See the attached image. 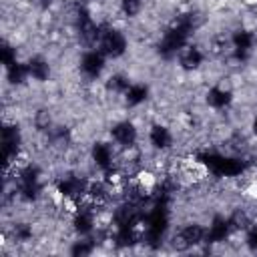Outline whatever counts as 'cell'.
<instances>
[{"instance_id":"obj_7","label":"cell","mask_w":257,"mask_h":257,"mask_svg":"<svg viewBox=\"0 0 257 257\" xmlns=\"http://www.w3.org/2000/svg\"><path fill=\"white\" fill-rule=\"evenodd\" d=\"M147 143H149V147L155 153L165 155V153H169V151L175 149V133H173V128L167 122L157 120L147 131Z\"/></svg>"},{"instance_id":"obj_2","label":"cell","mask_w":257,"mask_h":257,"mask_svg":"<svg viewBox=\"0 0 257 257\" xmlns=\"http://www.w3.org/2000/svg\"><path fill=\"white\" fill-rule=\"evenodd\" d=\"M167 243L177 251H191L207 245V225L201 221H187L167 237Z\"/></svg>"},{"instance_id":"obj_5","label":"cell","mask_w":257,"mask_h":257,"mask_svg":"<svg viewBox=\"0 0 257 257\" xmlns=\"http://www.w3.org/2000/svg\"><path fill=\"white\" fill-rule=\"evenodd\" d=\"M108 58L98 50V48H82L78 56V74L86 82H96L102 78L106 70Z\"/></svg>"},{"instance_id":"obj_6","label":"cell","mask_w":257,"mask_h":257,"mask_svg":"<svg viewBox=\"0 0 257 257\" xmlns=\"http://www.w3.org/2000/svg\"><path fill=\"white\" fill-rule=\"evenodd\" d=\"M108 139L112 141V145L118 151H128V149L139 147L141 133H139V126L131 118H120V120H114L110 124Z\"/></svg>"},{"instance_id":"obj_10","label":"cell","mask_w":257,"mask_h":257,"mask_svg":"<svg viewBox=\"0 0 257 257\" xmlns=\"http://www.w3.org/2000/svg\"><path fill=\"white\" fill-rule=\"evenodd\" d=\"M26 68L30 80L36 84H46L52 78V62L44 52H34L26 58Z\"/></svg>"},{"instance_id":"obj_15","label":"cell","mask_w":257,"mask_h":257,"mask_svg":"<svg viewBox=\"0 0 257 257\" xmlns=\"http://www.w3.org/2000/svg\"><path fill=\"white\" fill-rule=\"evenodd\" d=\"M143 8H145V0H118V12L126 20H135L137 16H141Z\"/></svg>"},{"instance_id":"obj_17","label":"cell","mask_w":257,"mask_h":257,"mask_svg":"<svg viewBox=\"0 0 257 257\" xmlns=\"http://www.w3.org/2000/svg\"><path fill=\"white\" fill-rule=\"evenodd\" d=\"M32 4H34L38 10H50V8L56 4V0H32Z\"/></svg>"},{"instance_id":"obj_3","label":"cell","mask_w":257,"mask_h":257,"mask_svg":"<svg viewBox=\"0 0 257 257\" xmlns=\"http://www.w3.org/2000/svg\"><path fill=\"white\" fill-rule=\"evenodd\" d=\"M229 42H231V52L229 56L243 64L247 62L253 54H255V48H257V32L253 28H245V26H239L235 28L231 34H229Z\"/></svg>"},{"instance_id":"obj_4","label":"cell","mask_w":257,"mask_h":257,"mask_svg":"<svg viewBox=\"0 0 257 257\" xmlns=\"http://www.w3.org/2000/svg\"><path fill=\"white\" fill-rule=\"evenodd\" d=\"M118 155H120V151L112 145L110 139L108 141H94L88 149V161L92 163V167L100 175L118 167Z\"/></svg>"},{"instance_id":"obj_16","label":"cell","mask_w":257,"mask_h":257,"mask_svg":"<svg viewBox=\"0 0 257 257\" xmlns=\"http://www.w3.org/2000/svg\"><path fill=\"white\" fill-rule=\"evenodd\" d=\"M0 58H2V66H4V68L10 66V64H14L16 60H20L16 42L4 38V40H2V46H0Z\"/></svg>"},{"instance_id":"obj_8","label":"cell","mask_w":257,"mask_h":257,"mask_svg":"<svg viewBox=\"0 0 257 257\" xmlns=\"http://www.w3.org/2000/svg\"><path fill=\"white\" fill-rule=\"evenodd\" d=\"M235 102V92L231 86L223 84V82H215L207 88L205 92V104L215 110V112H223V110H229Z\"/></svg>"},{"instance_id":"obj_18","label":"cell","mask_w":257,"mask_h":257,"mask_svg":"<svg viewBox=\"0 0 257 257\" xmlns=\"http://www.w3.org/2000/svg\"><path fill=\"white\" fill-rule=\"evenodd\" d=\"M249 128H251V135L257 137V112L251 116V122H249Z\"/></svg>"},{"instance_id":"obj_9","label":"cell","mask_w":257,"mask_h":257,"mask_svg":"<svg viewBox=\"0 0 257 257\" xmlns=\"http://www.w3.org/2000/svg\"><path fill=\"white\" fill-rule=\"evenodd\" d=\"M207 56H209V52H207L201 44L189 42V44L179 52L177 64H179V68H181L183 72H197V70L203 68Z\"/></svg>"},{"instance_id":"obj_14","label":"cell","mask_w":257,"mask_h":257,"mask_svg":"<svg viewBox=\"0 0 257 257\" xmlns=\"http://www.w3.org/2000/svg\"><path fill=\"white\" fill-rule=\"evenodd\" d=\"M131 82H133V80H131L124 72H110V74L102 80V90H104L108 96L120 98V96L124 94V90L128 88Z\"/></svg>"},{"instance_id":"obj_1","label":"cell","mask_w":257,"mask_h":257,"mask_svg":"<svg viewBox=\"0 0 257 257\" xmlns=\"http://www.w3.org/2000/svg\"><path fill=\"white\" fill-rule=\"evenodd\" d=\"M96 48L108 60H120L128 52L131 44H128V36L124 34V30H120L112 22H102L100 24V36H98Z\"/></svg>"},{"instance_id":"obj_11","label":"cell","mask_w":257,"mask_h":257,"mask_svg":"<svg viewBox=\"0 0 257 257\" xmlns=\"http://www.w3.org/2000/svg\"><path fill=\"white\" fill-rule=\"evenodd\" d=\"M233 227L229 223V217L227 215H213L209 219V225H207V245H219V243H227L231 237H233Z\"/></svg>"},{"instance_id":"obj_19","label":"cell","mask_w":257,"mask_h":257,"mask_svg":"<svg viewBox=\"0 0 257 257\" xmlns=\"http://www.w3.org/2000/svg\"><path fill=\"white\" fill-rule=\"evenodd\" d=\"M255 167H257V161H255Z\"/></svg>"},{"instance_id":"obj_12","label":"cell","mask_w":257,"mask_h":257,"mask_svg":"<svg viewBox=\"0 0 257 257\" xmlns=\"http://www.w3.org/2000/svg\"><path fill=\"white\" fill-rule=\"evenodd\" d=\"M149 96H151V86L147 82L133 80L128 84V88L124 90V94L120 96V100L126 108H139L149 100Z\"/></svg>"},{"instance_id":"obj_13","label":"cell","mask_w":257,"mask_h":257,"mask_svg":"<svg viewBox=\"0 0 257 257\" xmlns=\"http://www.w3.org/2000/svg\"><path fill=\"white\" fill-rule=\"evenodd\" d=\"M4 80H6V86L12 88V90H18V88L26 86L28 80H30V74H28V68H26V60H16L14 64L6 66L4 68Z\"/></svg>"}]
</instances>
